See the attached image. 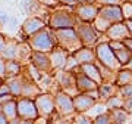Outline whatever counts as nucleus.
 I'll return each mask as SVG.
<instances>
[{
	"label": "nucleus",
	"mask_w": 132,
	"mask_h": 124,
	"mask_svg": "<svg viewBox=\"0 0 132 124\" xmlns=\"http://www.w3.org/2000/svg\"><path fill=\"white\" fill-rule=\"evenodd\" d=\"M6 95H10V90H9V86H7V83H3L2 86H0V96H6Z\"/></svg>",
	"instance_id": "nucleus-38"
},
{
	"label": "nucleus",
	"mask_w": 132,
	"mask_h": 124,
	"mask_svg": "<svg viewBox=\"0 0 132 124\" xmlns=\"http://www.w3.org/2000/svg\"><path fill=\"white\" fill-rule=\"evenodd\" d=\"M2 108H3V106H2V105H0V114H2Z\"/></svg>",
	"instance_id": "nucleus-52"
},
{
	"label": "nucleus",
	"mask_w": 132,
	"mask_h": 124,
	"mask_svg": "<svg viewBox=\"0 0 132 124\" xmlns=\"http://www.w3.org/2000/svg\"><path fill=\"white\" fill-rule=\"evenodd\" d=\"M48 123H50V120L44 118V117H37L34 120V124H48Z\"/></svg>",
	"instance_id": "nucleus-41"
},
{
	"label": "nucleus",
	"mask_w": 132,
	"mask_h": 124,
	"mask_svg": "<svg viewBox=\"0 0 132 124\" xmlns=\"http://www.w3.org/2000/svg\"><path fill=\"white\" fill-rule=\"evenodd\" d=\"M123 109L128 111L129 114H132V96H131V98L123 99Z\"/></svg>",
	"instance_id": "nucleus-36"
},
{
	"label": "nucleus",
	"mask_w": 132,
	"mask_h": 124,
	"mask_svg": "<svg viewBox=\"0 0 132 124\" xmlns=\"http://www.w3.org/2000/svg\"><path fill=\"white\" fill-rule=\"evenodd\" d=\"M22 74V67L18 61H6V78H13Z\"/></svg>",
	"instance_id": "nucleus-26"
},
{
	"label": "nucleus",
	"mask_w": 132,
	"mask_h": 124,
	"mask_svg": "<svg viewBox=\"0 0 132 124\" xmlns=\"http://www.w3.org/2000/svg\"><path fill=\"white\" fill-rule=\"evenodd\" d=\"M0 124H9V120L6 118L3 114H0Z\"/></svg>",
	"instance_id": "nucleus-48"
},
{
	"label": "nucleus",
	"mask_w": 132,
	"mask_h": 124,
	"mask_svg": "<svg viewBox=\"0 0 132 124\" xmlns=\"http://www.w3.org/2000/svg\"><path fill=\"white\" fill-rule=\"evenodd\" d=\"M15 98L12 95H6V96H0V105L3 106L5 104H7V102H10V100H13Z\"/></svg>",
	"instance_id": "nucleus-39"
},
{
	"label": "nucleus",
	"mask_w": 132,
	"mask_h": 124,
	"mask_svg": "<svg viewBox=\"0 0 132 124\" xmlns=\"http://www.w3.org/2000/svg\"><path fill=\"white\" fill-rule=\"evenodd\" d=\"M106 108H107V111H110V109H120V108H123V98L120 96V93L112 96L110 99L106 100Z\"/></svg>",
	"instance_id": "nucleus-29"
},
{
	"label": "nucleus",
	"mask_w": 132,
	"mask_h": 124,
	"mask_svg": "<svg viewBox=\"0 0 132 124\" xmlns=\"http://www.w3.org/2000/svg\"><path fill=\"white\" fill-rule=\"evenodd\" d=\"M7 25H9L10 28H16V27H18V18H16V16H10V21H9Z\"/></svg>",
	"instance_id": "nucleus-44"
},
{
	"label": "nucleus",
	"mask_w": 132,
	"mask_h": 124,
	"mask_svg": "<svg viewBox=\"0 0 132 124\" xmlns=\"http://www.w3.org/2000/svg\"><path fill=\"white\" fill-rule=\"evenodd\" d=\"M78 68H79V71L84 72L88 78L94 80L97 84H101V83H103V78L100 75V71H98V68H97L95 64H84V65H79Z\"/></svg>",
	"instance_id": "nucleus-21"
},
{
	"label": "nucleus",
	"mask_w": 132,
	"mask_h": 124,
	"mask_svg": "<svg viewBox=\"0 0 132 124\" xmlns=\"http://www.w3.org/2000/svg\"><path fill=\"white\" fill-rule=\"evenodd\" d=\"M16 104H18V117L21 120L34 121L38 117L37 106H35V102L32 99L19 98V99H16Z\"/></svg>",
	"instance_id": "nucleus-8"
},
{
	"label": "nucleus",
	"mask_w": 132,
	"mask_h": 124,
	"mask_svg": "<svg viewBox=\"0 0 132 124\" xmlns=\"http://www.w3.org/2000/svg\"><path fill=\"white\" fill-rule=\"evenodd\" d=\"M48 124H54V123H52V121H50V123H48Z\"/></svg>",
	"instance_id": "nucleus-53"
},
{
	"label": "nucleus",
	"mask_w": 132,
	"mask_h": 124,
	"mask_svg": "<svg viewBox=\"0 0 132 124\" xmlns=\"http://www.w3.org/2000/svg\"><path fill=\"white\" fill-rule=\"evenodd\" d=\"M114 55H116V58H118L119 64H120L122 67L128 65V62L132 59V50H129L126 46H125V47H122V49H118V50H114Z\"/></svg>",
	"instance_id": "nucleus-27"
},
{
	"label": "nucleus",
	"mask_w": 132,
	"mask_h": 124,
	"mask_svg": "<svg viewBox=\"0 0 132 124\" xmlns=\"http://www.w3.org/2000/svg\"><path fill=\"white\" fill-rule=\"evenodd\" d=\"M72 56L75 58V61L78 65H84V64H95L97 62V56L95 52L91 47H81L79 50H76L75 53H72Z\"/></svg>",
	"instance_id": "nucleus-18"
},
{
	"label": "nucleus",
	"mask_w": 132,
	"mask_h": 124,
	"mask_svg": "<svg viewBox=\"0 0 132 124\" xmlns=\"http://www.w3.org/2000/svg\"><path fill=\"white\" fill-rule=\"evenodd\" d=\"M40 6L41 5L38 3V0H22V3H21V8L28 15H34L40 9Z\"/></svg>",
	"instance_id": "nucleus-28"
},
{
	"label": "nucleus",
	"mask_w": 132,
	"mask_h": 124,
	"mask_svg": "<svg viewBox=\"0 0 132 124\" xmlns=\"http://www.w3.org/2000/svg\"><path fill=\"white\" fill-rule=\"evenodd\" d=\"M53 36L56 40V46L65 49L66 52L72 55L81 47H84L79 37L76 34L75 28H65V30H53Z\"/></svg>",
	"instance_id": "nucleus-2"
},
{
	"label": "nucleus",
	"mask_w": 132,
	"mask_h": 124,
	"mask_svg": "<svg viewBox=\"0 0 132 124\" xmlns=\"http://www.w3.org/2000/svg\"><path fill=\"white\" fill-rule=\"evenodd\" d=\"M31 65L34 68H37L41 74H48L52 72V62H50V56L48 53L44 52H32L29 56Z\"/></svg>",
	"instance_id": "nucleus-13"
},
{
	"label": "nucleus",
	"mask_w": 132,
	"mask_h": 124,
	"mask_svg": "<svg viewBox=\"0 0 132 124\" xmlns=\"http://www.w3.org/2000/svg\"><path fill=\"white\" fill-rule=\"evenodd\" d=\"M114 83H116V86H119V87L132 84V71L128 70V68L119 70L118 74H116V81H114Z\"/></svg>",
	"instance_id": "nucleus-24"
},
{
	"label": "nucleus",
	"mask_w": 132,
	"mask_h": 124,
	"mask_svg": "<svg viewBox=\"0 0 132 124\" xmlns=\"http://www.w3.org/2000/svg\"><path fill=\"white\" fill-rule=\"evenodd\" d=\"M46 24H47V22H46V21H43L41 18L32 16V18L27 19V21L24 22V25H22V34L28 38V37H31V36H34V34H37L38 31L47 28Z\"/></svg>",
	"instance_id": "nucleus-17"
},
{
	"label": "nucleus",
	"mask_w": 132,
	"mask_h": 124,
	"mask_svg": "<svg viewBox=\"0 0 132 124\" xmlns=\"http://www.w3.org/2000/svg\"><path fill=\"white\" fill-rule=\"evenodd\" d=\"M75 31L79 37L82 46L85 47H93V46H97L98 43V36L97 30L93 27V24H88V22H79V24L75 27Z\"/></svg>",
	"instance_id": "nucleus-7"
},
{
	"label": "nucleus",
	"mask_w": 132,
	"mask_h": 124,
	"mask_svg": "<svg viewBox=\"0 0 132 124\" xmlns=\"http://www.w3.org/2000/svg\"><path fill=\"white\" fill-rule=\"evenodd\" d=\"M125 22H126V25H128V30H129L131 38H132V19H125Z\"/></svg>",
	"instance_id": "nucleus-46"
},
{
	"label": "nucleus",
	"mask_w": 132,
	"mask_h": 124,
	"mask_svg": "<svg viewBox=\"0 0 132 124\" xmlns=\"http://www.w3.org/2000/svg\"><path fill=\"white\" fill-rule=\"evenodd\" d=\"M38 2L41 6H46V8H57L59 6L56 0H38Z\"/></svg>",
	"instance_id": "nucleus-35"
},
{
	"label": "nucleus",
	"mask_w": 132,
	"mask_h": 124,
	"mask_svg": "<svg viewBox=\"0 0 132 124\" xmlns=\"http://www.w3.org/2000/svg\"><path fill=\"white\" fill-rule=\"evenodd\" d=\"M28 44L31 46L32 52L50 53L56 47V40H54V36H53V30L47 27V28L38 31L37 34L28 37Z\"/></svg>",
	"instance_id": "nucleus-3"
},
{
	"label": "nucleus",
	"mask_w": 132,
	"mask_h": 124,
	"mask_svg": "<svg viewBox=\"0 0 132 124\" xmlns=\"http://www.w3.org/2000/svg\"><path fill=\"white\" fill-rule=\"evenodd\" d=\"M109 40H116V42H125L126 38H131V33L128 30V25L125 21L122 22H116V24H112L110 28L106 31L104 34Z\"/></svg>",
	"instance_id": "nucleus-12"
},
{
	"label": "nucleus",
	"mask_w": 132,
	"mask_h": 124,
	"mask_svg": "<svg viewBox=\"0 0 132 124\" xmlns=\"http://www.w3.org/2000/svg\"><path fill=\"white\" fill-rule=\"evenodd\" d=\"M131 124H132V123H131Z\"/></svg>",
	"instance_id": "nucleus-54"
},
{
	"label": "nucleus",
	"mask_w": 132,
	"mask_h": 124,
	"mask_svg": "<svg viewBox=\"0 0 132 124\" xmlns=\"http://www.w3.org/2000/svg\"><path fill=\"white\" fill-rule=\"evenodd\" d=\"M129 115L131 114H129L128 111H125L123 108L109 111V117H110L112 124H126L128 120H129Z\"/></svg>",
	"instance_id": "nucleus-23"
},
{
	"label": "nucleus",
	"mask_w": 132,
	"mask_h": 124,
	"mask_svg": "<svg viewBox=\"0 0 132 124\" xmlns=\"http://www.w3.org/2000/svg\"><path fill=\"white\" fill-rule=\"evenodd\" d=\"M19 124H34V121H29V120H21Z\"/></svg>",
	"instance_id": "nucleus-49"
},
{
	"label": "nucleus",
	"mask_w": 132,
	"mask_h": 124,
	"mask_svg": "<svg viewBox=\"0 0 132 124\" xmlns=\"http://www.w3.org/2000/svg\"><path fill=\"white\" fill-rule=\"evenodd\" d=\"M73 12L78 16L81 22H88L93 24L95 18L98 16V5L90 3V5H75L73 6Z\"/></svg>",
	"instance_id": "nucleus-9"
},
{
	"label": "nucleus",
	"mask_w": 132,
	"mask_h": 124,
	"mask_svg": "<svg viewBox=\"0 0 132 124\" xmlns=\"http://www.w3.org/2000/svg\"><path fill=\"white\" fill-rule=\"evenodd\" d=\"M72 72L75 74V84H76V89H78L81 93H91V92H95L97 89H98L100 84H97L94 80L88 78V77L85 75L84 72H81L78 67H76Z\"/></svg>",
	"instance_id": "nucleus-10"
},
{
	"label": "nucleus",
	"mask_w": 132,
	"mask_h": 124,
	"mask_svg": "<svg viewBox=\"0 0 132 124\" xmlns=\"http://www.w3.org/2000/svg\"><path fill=\"white\" fill-rule=\"evenodd\" d=\"M54 104H56V114L60 118H68V117L76 114L75 106H73V98L71 95H68L66 92H57L54 95Z\"/></svg>",
	"instance_id": "nucleus-6"
},
{
	"label": "nucleus",
	"mask_w": 132,
	"mask_h": 124,
	"mask_svg": "<svg viewBox=\"0 0 132 124\" xmlns=\"http://www.w3.org/2000/svg\"><path fill=\"white\" fill-rule=\"evenodd\" d=\"M35 106L38 111V117H44V118H59V115L56 114V104H54V95L48 93V92H43L40 96H37L35 99Z\"/></svg>",
	"instance_id": "nucleus-5"
},
{
	"label": "nucleus",
	"mask_w": 132,
	"mask_h": 124,
	"mask_svg": "<svg viewBox=\"0 0 132 124\" xmlns=\"http://www.w3.org/2000/svg\"><path fill=\"white\" fill-rule=\"evenodd\" d=\"M24 75V74H22ZM43 93L41 87L38 83L34 81L31 75H24V86H22V96L21 98H27V99H35L37 96Z\"/></svg>",
	"instance_id": "nucleus-16"
},
{
	"label": "nucleus",
	"mask_w": 132,
	"mask_h": 124,
	"mask_svg": "<svg viewBox=\"0 0 132 124\" xmlns=\"http://www.w3.org/2000/svg\"><path fill=\"white\" fill-rule=\"evenodd\" d=\"M6 43H7V40L5 38V36H3V34H0V55H2V52H3Z\"/></svg>",
	"instance_id": "nucleus-42"
},
{
	"label": "nucleus",
	"mask_w": 132,
	"mask_h": 124,
	"mask_svg": "<svg viewBox=\"0 0 132 124\" xmlns=\"http://www.w3.org/2000/svg\"><path fill=\"white\" fill-rule=\"evenodd\" d=\"M10 21V15L5 10H0V25H7Z\"/></svg>",
	"instance_id": "nucleus-34"
},
{
	"label": "nucleus",
	"mask_w": 132,
	"mask_h": 124,
	"mask_svg": "<svg viewBox=\"0 0 132 124\" xmlns=\"http://www.w3.org/2000/svg\"><path fill=\"white\" fill-rule=\"evenodd\" d=\"M93 124H112L110 121V117H109V111L106 112H101L100 115H97L93 121Z\"/></svg>",
	"instance_id": "nucleus-30"
},
{
	"label": "nucleus",
	"mask_w": 132,
	"mask_h": 124,
	"mask_svg": "<svg viewBox=\"0 0 132 124\" xmlns=\"http://www.w3.org/2000/svg\"><path fill=\"white\" fill-rule=\"evenodd\" d=\"M94 120H91L88 115L85 114H76V117L72 120V123L73 124H93Z\"/></svg>",
	"instance_id": "nucleus-31"
},
{
	"label": "nucleus",
	"mask_w": 132,
	"mask_h": 124,
	"mask_svg": "<svg viewBox=\"0 0 132 124\" xmlns=\"http://www.w3.org/2000/svg\"><path fill=\"white\" fill-rule=\"evenodd\" d=\"M57 3H59V5H65V6H72V8H73V6L76 5V2L75 0H56Z\"/></svg>",
	"instance_id": "nucleus-40"
},
{
	"label": "nucleus",
	"mask_w": 132,
	"mask_h": 124,
	"mask_svg": "<svg viewBox=\"0 0 132 124\" xmlns=\"http://www.w3.org/2000/svg\"><path fill=\"white\" fill-rule=\"evenodd\" d=\"M0 77L3 80H5V77H6V59H3L2 55H0Z\"/></svg>",
	"instance_id": "nucleus-37"
},
{
	"label": "nucleus",
	"mask_w": 132,
	"mask_h": 124,
	"mask_svg": "<svg viewBox=\"0 0 132 124\" xmlns=\"http://www.w3.org/2000/svg\"><path fill=\"white\" fill-rule=\"evenodd\" d=\"M119 93V86H116V83H106L103 81L101 84L98 86V98L101 100H106L110 99L112 96L118 95Z\"/></svg>",
	"instance_id": "nucleus-20"
},
{
	"label": "nucleus",
	"mask_w": 132,
	"mask_h": 124,
	"mask_svg": "<svg viewBox=\"0 0 132 124\" xmlns=\"http://www.w3.org/2000/svg\"><path fill=\"white\" fill-rule=\"evenodd\" d=\"M2 114L5 115L9 121L10 120L18 118V104H16V99H13V100H10V102H7V104H5L3 108H2Z\"/></svg>",
	"instance_id": "nucleus-25"
},
{
	"label": "nucleus",
	"mask_w": 132,
	"mask_h": 124,
	"mask_svg": "<svg viewBox=\"0 0 132 124\" xmlns=\"http://www.w3.org/2000/svg\"><path fill=\"white\" fill-rule=\"evenodd\" d=\"M18 47L19 43L15 40H9L6 43L3 52H2V58L6 61H18Z\"/></svg>",
	"instance_id": "nucleus-22"
},
{
	"label": "nucleus",
	"mask_w": 132,
	"mask_h": 124,
	"mask_svg": "<svg viewBox=\"0 0 132 124\" xmlns=\"http://www.w3.org/2000/svg\"><path fill=\"white\" fill-rule=\"evenodd\" d=\"M98 6H118L122 5V0H97Z\"/></svg>",
	"instance_id": "nucleus-33"
},
{
	"label": "nucleus",
	"mask_w": 132,
	"mask_h": 124,
	"mask_svg": "<svg viewBox=\"0 0 132 124\" xmlns=\"http://www.w3.org/2000/svg\"><path fill=\"white\" fill-rule=\"evenodd\" d=\"M54 124H73L72 123V120H68V118H56V121H54Z\"/></svg>",
	"instance_id": "nucleus-43"
},
{
	"label": "nucleus",
	"mask_w": 132,
	"mask_h": 124,
	"mask_svg": "<svg viewBox=\"0 0 132 124\" xmlns=\"http://www.w3.org/2000/svg\"><path fill=\"white\" fill-rule=\"evenodd\" d=\"M95 56H97V62L104 65L106 68L112 70V71L118 72L119 70H122V65L119 64L118 58L114 55V50L110 47L109 42H98L97 46L94 47Z\"/></svg>",
	"instance_id": "nucleus-4"
},
{
	"label": "nucleus",
	"mask_w": 132,
	"mask_h": 124,
	"mask_svg": "<svg viewBox=\"0 0 132 124\" xmlns=\"http://www.w3.org/2000/svg\"><path fill=\"white\" fill-rule=\"evenodd\" d=\"M119 93H120V96H122L123 99L131 98V96H132V84H128V86L119 87Z\"/></svg>",
	"instance_id": "nucleus-32"
},
{
	"label": "nucleus",
	"mask_w": 132,
	"mask_h": 124,
	"mask_svg": "<svg viewBox=\"0 0 132 124\" xmlns=\"http://www.w3.org/2000/svg\"><path fill=\"white\" fill-rule=\"evenodd\" d=\"M6 83L9 86L10 95L13 96L15 99H19L22 96V86H24V75L21 74L18 77H13V78H6Z\"/></svg>",
	"instance_id": "nucleus-19"
},
{
	"label": "nucleus",
	"mask_w": 132,
	"mask_h": 124,
	"mask_svg": "<svg viewBox=\"0 0 132 124\" xmlns=\"http://www.w3.org/2000/svg\"><path fill=\"white\" fill-rule=\"evenodd\" d=\"M123 43H125V46H126V47L129 49V50H132V38H126V40H125Z\"/></svg>",
	"instance_id": "nucleus-47"
},
{
	"label": "nucleus",
	"mask_w": 132,
	"mask_h": 124,
	"mask_svg": "<svg viewBox=\"0 0 132 124\" xmlns=\"http://www.w3.org/2000/svg\"><path fill=\"white\" fill-rule=\"evenodd\" d=\"M81 21L73 12V8H56L50 12L48 16V28L52 30H65V28H75Z\"/></svg>",
	"instance_id": "nucleus-1"
},
{
	"label": "nucleus",
	"mask_w": 132,
	"mask_h": 124,
	"mask_svg": "<svg viewBox=\"0 0 132 124\" xmlns=\"http://www.w3.org/2000/svg\"><path fill=\"white\" fill-rule=\"evenodd\" d=\"M95 104H97V99L88 93H78L76 96H73V106L76 114H85L93 106H95Z\"/></svg>",
	"instance_id": "nucleus-14"
},
{
	"label": "nucleus",
	"mask_w": 132,
	"mask_h": 124,
	"mask_svg": "<svg viewBox=\"0 0 132 124\" xmlns=\"http://www.w3.org/2000/svg\"><path fill=\"white\" fill-rule=\"evenodd\" d=\"M48 56H50V62H52V72L59 71V70H65L68 58H69V53L66 52L65 49L56 46L52 52L48 53Z\"/></svg>",
	"instance_id": "nucleus-15"
},
{
	"label": "nucleus",
	"mask_w": 132,
	"mask_h": 124,
	"mask_svg": "<svg viewBox=\"0 0 132 124\" xmlns=\"http://www.w3.org/2000/svg\"><path fill=\"white\" fill-rule=\"evenodd\" d=\"M98 16L103 19L109 21L110 24H116V22H122L125 21L123 18V10L122 6H98Z\"/></svg>",
	"instance_id": "nucleus-11"
},
{
	"label": "nucleus",
	"mask_w": 132,
	"mask_h": 124,
	"mask_svg": "<svg viewBox=\"0 0 132 124\" xmlns=\"http://www.w3.org/2000/svg\"><path fill=\"white\" fill-rule=\"evenodd\" d=\"M3 83H5V80H3V78H2V77H0V86H2V84H3Z\"/></svg>",
	"instance_id": "nucleus-51"
},
{
	"label": "nucleus",
	"mask_w": 132,
	"mask_h": 124,
	"mask_svg": "<svg viewBox=\"0 0 132 124\" xmlns=\"http://www.w3.org/2000/svg\"><path fill=\"white\" fill-rule=\"evenodd\" d=\"M123 68H128V70H131V71H132V59H131L129 62H128V65H125Z\"/></svg>",
	"instance_id": "nucleus-50"
},
{
	"label": "nucleus",
	"mask_w": 132,
	"mask_h": 124,
	"mask_svg": "<svg viewBox=\"0 0 132 124\" xmlns=\"http://www.w3.org/2000/svg\"><path fill=\"white\" fill-rule=\"evenodd\" d=\"M76 5H90V3H95L97 0H75Z\"/></svg>",
	"instance_id": "nucleus-45"
}]
</instances>
